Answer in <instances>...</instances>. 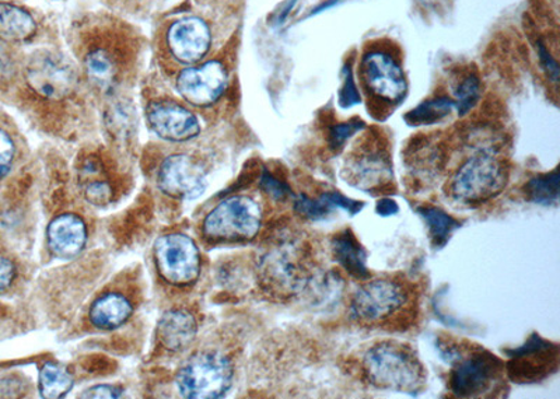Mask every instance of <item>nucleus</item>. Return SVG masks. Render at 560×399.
Returning a JSON list of instances; mask_svg holds the SVG:
<instances>
[{"instance_id":"obj_1","label":"nucleus","mask_w":560,"mask_h":399,"mask_svg":"<svg viewBox=\"0 0 560 399\" xmlns=\"http://www.w3.org/2000/svg\"><path fill=\"white\" fill-rule=\"evenodd\" d=\"M70 47L92 89L114 96L144 57L142 33L109 12H87L70 28Z\"/></svg>"},{"instance_id":"obj_2","label":"nucleus","mask_w":560,"mask_h":399,"mask_svg":"<svg viewBox=\"0 0 560 399\" xmlns=\"http://www.w3.org/2000/svg\"><path fill=\"white\" fill-rule=\"evenodd\" d=\"M199 4L198 11H189L163 23L158 38L159 57L175 65L189 67L198 65L213 55L214 16L213 3Z\"/></svg>"},{"instance_id":"obj_3","label":"nucleus","mask_w":560,"mask_h":399,"mask_svg":"<svg viewBox=\"0 0 560 399\" xmlns=\"http://www.w3.org/2000/svg\"><path fill=\"white\" fill-rule=\"evenodd\" d=\"M313 252L303 241L284 238L258 261V275L264 289L279 297H294L309 291L319 276Z\"/></svg>"},{"instance_id":"obj_4","label":"nucleus","mask_w":560,"mask_h":399,"mask_svg":"<svg viewBox=\"0 0 560 399\" xmlns=\"http://www.w3.org/2000/svg\"><path fill=\"white\" fill-rule=\"evenodd\" d=\"M363 372L368 382L386 391L415 396L425 386L426 374L421 360L407 345L378 342L363 358Z\"/></svg>"},{"instance_id":"obj_5","label":"nucleus","mask_w":560,"mask_h":399,"mask_svg":"<svg viewBox=\"0 0 560 399\" xmlns=\"http://www.w3.org/2000/svg\"><path fill=\"white\" fill-rule=\"evenodd\" d=\"M27 89L38 99L61 103L80 90L83 73L70 55L58 48L34 51L23 67Z\"/></svg>"},{"instance_id":"obj_6","label":"nucleus","mask_w":560,"mask_h":399,"mask_svg":"<svg viewBox=\"0 0 560 399\" xmlns=\"http://www.w3.org/2000/svg\"><path fill=\"white\" fill-rule=\"evenodd\" d=\"M509 184V170L490 153L466 160L448 183V191L462 205L475 207L498 198Z\"/></svg>"},{"instance_id":"obj_7","label":"nucleus","mask_w":560,"mask_h":399,"mask_svg":"<svg viewBox=\"0 0 560 399\" xmlns=\"http://www.w3.org/2000/svg\"><path fill=\"white\" fill-rule=\"evenodd\" d=\"M228 55H231V46L222 48L198 65L179 71L175 87L184 101L198 109H204L216 104L222 99L231 83Z\"/></svg>"},{"instance_id":"obj_8","label":"nucleus","mask_w":560,"mask_h":399,"mask_svg":"<svg viewBox=\"0 0 560 399\" xmlns=\"http://www.w3.org/2000/svg\"><path fill=\"white\" fill-rule=\"evenodd\" d=\"M260 203L246 195L224 199L203 221V235L212 241H248L261 230Z\"/></svg>"},{"instance_id":"obj_9","label":"nucleus","mask_w":560,"mask_h":399,"mask_svg":"<svg viewBox=\"0 0 560 399\" xmlns=\"http://www.w3.org/2000/svg\"><path fill=\"white\" fill-rule=\"evenodd\" d=\"M185 398H221L233 383L231 359L219 352H199L188 359L175 378Z\"/></svg>"},{"instance_id":"obj_10","label":"nucleus","mask_w":560,"mask_h":399,"mask_svg":"<svg viewBox=\"0 0 560 399\" xmlns=\"http://www.w3.org/2000/svg\"><path fill=\"white\" fill-rule=\"evenodd\" d=\"M409 303V291L401 282L379 277L359 287L350 300V317L362 325L389 323Z\"/></svg>"},{"instance_id":"obj_11","label":"nucleus","mask_w":560,"mask_h":399,"mask_svg":"<svg viewBox=\"0 0 560 399\" xmlns=\"http://www.w3.org/2000/svg\"><path fill=\"white\" fill-rule=\"evenodd\" d=\"M505 362L484 348L460 354L450 373V389L459 398L490 397L491 391L503 382Z\"/></svg>"},{"instance_id":"obj_12","label":"nucleus","mask_w":560,"mask_h":399,"mask_svg":"<svg viewBox=\"0 0 560 399\" xmlns=\"http://www.w3.org/2000/svg\"><path fill=\"white\" fill-rule=\"evenodd\" d=\"M509 360L505 363L506 374L511 382L531 384L544 382L559 370V345L531 335L521 347L506 350Z\"/></svg>"},{"instance_id":"obj_13","label":"nucleus","mask_w":560,"mask_h":399,"mask_svg":"<svg viewBox=\"0 0 560 399\" xmlns=\"http://www.w3.org/2000/svg\"><path fill=\"white\" fill-rule=\"evenodd\" d=\"M154 260L159 274L175 286L191 285L201 272V255L191 237L167 235L160 237L154 246Z\"/></svg>"},{"instance_id":"obj_14","label":"nucleus","mask_w":560,"mask_h":399,"mask_svg":"<svg viewBox=\"0 0 560 399\" xmlns=\"http://www.w3.org/2000/svg\"><path fill=\"white\" fill-rule=\"evenodd\" d=\"M362 77L369 91L384 103H401L407 95L406 73L386 52L373 51L363 57Z\"/></svg>"},{"instance_id":"obj_15","label":"nucleus","mask_w":560,"mask_h":399,"mask_svg":"<svg viewBox=\"0 0 560 399\" xmlns=\"http://www.w3.org/2000/svg\"><path fill=\"white\" fill-rule=\"evenodd\" d=\"M150 128L170 142H188L201 133L198 116L174 100H153L146 107Z\"/></svg>"},{"instance_id":"obj_16","label":"nucleus","mask_w":560,"mask_h":399,"mask_svg":"<svg viewBox=\"0 0 560 399\" xmlns=\"http://www.w3.org/2000/svg\"><path fill=\"white\" fill-rule=\"evenodd\" d=\"M159 187L170 197L194 199L207 188V173L191 155L172 154L160 167Z\"/></svg>"},{"instance_id":"obj_17","label":"nucleus","mask_w":560,"mask_h":399,"mask_svg":"<svg viewBox=\"0 0 560 399\" xmlns=\"http://www.w3.org/2000/svg\"><path fill=\"white\" fill-rule=\"evenodd\" d=\"M347 183L363 192H377L391 184L393 164L383 150H364L347 164Z\"/></svg>"},{"instance_id":"obj_18","label":"nucleus","mask_w":560,"mask_h":399,"mask_svg":"<svg viewBox=\"0 0 560 399\" xmlns=\"http://www.w3.org/2000/svg\"><path fill=\"white\" fill-rule=\"evenodd\" d=\"M47 237L53 255L62 260H72L85 250L87 242L85 222L73 213L58 216L48 226Z\"/></svg>"},{"instance_id":"obj_19","label":"nucleus","mask_w":560,"mask_h":399,"mask_svg":"<svg viewBox=\"0 0 560 399\" xmlns=\"http://www.w3.org/2000/svg\"><path fill=\"white\" fill-rule=\"evenodd\" d=\"M364 203L354 201L345 197L339 191H326L320 195L319 198L307 197L306 194H300L295 197L294 209L297 215L310 222L325 221L326 217L333 215L336 209L348 212L349 215H358L362 212Z\"/></svg>"},{"instance_id":"obj_20","label":"nucleus","mask_w":560,"mask_h":399,"mask_svg":"<svg viewBox=\"0 0 560 399\" xmlns=\"http://www.w3.org/2000/svg\"><path fill=\"white\" fill-rule=\"evenodd\" d=\"M40 23L26 9L17 4L0 2V43L18 46L36 40Z\"/></svg>"},{"instance_id":"obj_21","label":"nucleus","mask_w":560,"mask_h":399,"mask_svg":"<svg viewBox=\"0 0 560 399\" xmlns=\"http://www.w3.org/2000/svg\"><path fill=\"white\" fill-rule=\"evenodd\" d=\"M331 250L336 264L344 267L349 276L357 280H369L368 252L352 230L347 228L335 235L331 240Z\"/></svg>"},{"instance_id":"obj_22","label":"nucleus","mask_w":560,"mask_h":399,"mask_svg":"<svg viewBox=\"0 0 560 399\" xmlns=\"http://www.w3.org/2000/svg\"><path fill=\"white\" fill-rule=\"evenodd\" d=\"M197 331L192 314L185 310H170L160 320L158 337L165 349L179 352L192 344Z\"/></svg>"},{"instance_id":"obj_23","label":"nucleus","mask_w":560,"mask_h":399,"mask_svg":"<svg viewBox=\"0 0 560 399\" xmlns=\"http://www.w3.org/2000/svg\"><path fill=\"white\" fill-rule=\"evenodd\" d=\"M133 314V304L125 296L109 294L100 297L90 309V321L100 329H115Z\"/></svg>"},{"instance_id":"obj_24","label":"nucleus","mask_w":560,"mask_h":399,"mask_svg":"<svg viewBox=\"0 0 560 399\" xmlns=\"http://www.w3.org/2000/svg\"><path fill=\"white\" fill-rule=\"evenodd\" d=\"M418 213L425 221L428 237H431L432 246L440 250L450 241L452 233L459 230L461 223L457 219L448 215L440 208L425 205L418 208Z\"/></svg>"},{"instance_id":"obj_25","label":"nucleus","mask_w":560,"mask_h":399,"mask_svg":"<svg viewBox=\"0 0 560 399\" xmlns=\"http://www.w3.org/2000/svg\"><path fill=\"white\" fill-rule=\"evenodd\" d=\"M560 177L558 169L552 173L540 174L524 185L525 197L530 202L543 207L558 205Z\"/></svg>"},{"instance_id":"obj_26","label":"nucleus","mask_w":560,"mask_h":399,"mask_svg":"<svg viewBox=\"0 0 560 399\" xmlns=\"http://www.w3.org/2000/svg\"><path fill=\"white\" fill-rule=\"evenodd\" d=\"M452 110H455V101L447 97H438V99L423 101L416 109L409 111L406 121L411 126L435 125L446 120Z\"/></svg>"},{"instance_id":"obj_27","label":"nucleus","mask_w":560,"mask_h":399,"mask_svg":"<svg viewBox=\"0 0 560 399\" xmlns=\"http://www.w3.org/2000/svg\"><path fill=\"white\" fill-rule=\"evenodd\" d=\"M75 379L66 369L57 363L43 364L40 372V392L43 398L57 399L71 391Z\"/></svg>"},{"instance_id":"obj_28","label":"nucleus","mask_w":560,"mask_h":399,"mask_svg":"<svg viewBox=\"0 0 560 399\" xmlns=\"http://www.w3.org/2000/svg\"><path fill=\"white\" fill-rule=\"evenodd\" d=\"M482 87L478 77L470 75L464 77L455 90V109L457 114L464 116L480 103Z\"/></svg>"},{"instance_id":"obj_29","label":"nucleus","mask_w":560,"mask_h":399,"mask_svg":"<svg viewBox=\"0 0 560 399\" xmlns=\"http://www.w3.org/2000/svg\"><path fill=\"white\" fill-rule=\"evenodd\" d=\"M364 129V123L360 120H352L349 123L331 126L328 133V146L333 152H339L350 138Z\"/></svg>"},{"instance_id":"obj_30","label":"nucleus","mask_w":560,"mask_h":399,"mask_svg":"<svg viewBox=\"0 0 560 399\" xmlns=\"http://www.w3.org/2000/svg\"><path fill=\"white\" fill-rule=\"evenodd\" d=\"M14 158H16V144L11 134L0 128V182L11 173Z\"/></svg>"},{"instance_id":"obj_31","label":"nucleus","mask_w":560,"mask_h":399,"mask_svg":"<svg viewBox=\"0 0 560 399\" xmlns=\"http://www.w3.org/2000/svg\"><path fill=\"white\" fill-rule=\"evenodd\" d=\"M260 187L262 191L270 195V197L275 199V201H286L287 198L294 195L291 194L289 185L282 182V179L276 178L275 175L267 172L266 169L262 172Z\"/></svg>"},{"instance_id":"obj_32","label":"nucleus","mask_w":560,"mask_h":399,"mask_svg":"<svg viewBox=\"0 0 560 399\" xmlns=\"http://www.w3.org/2000/svg\"><path fill=\"white\" fill-rule=\"evenodd\" d=\"M338 103L345 110L352 109V107L360 104L359 90L349 65L344 67V85L339 90Z\"/></svg>"},{"instance_id":"obj_33","label":"nucleus","mask_w":560,"mask_h":399,"mask_svg":"<svg viewBox=\"0 0 560 399\" xmlns=\"http://www.w3.org/2000/svg\"><path fill=\"white\" fill-rule=\"evenodd\" d=\"M18 72L17 61L11 50L4 43H0V82H9L16 77Z\"/></svg>"},{"instance_id":"obj_34","label":"nucleus","mask_w":560,"mask_h":399,"mask_svg":"<svg viewBox=\"0 0 560 399\" xmlns=\"http://www.w3.org/2000/svg\"><path fill=\"white\" fill-rule=\"evenodd\" d=\"M85 197L87 201L95 203V205H105L111 201L112 189L104 182L90 183L85 189Z\"/></svg>"},{"instance_id":"obj_35","label":"nucleus","mask_w":560,"mask_h":399,"mask_svg":"<svg viewBox=\"0 0 560 399\" xmlns=\"http://www.w3.org/2000/svg\"><path fill=\"white\" fill-rule=\"evenodd\" d=\"M16 279V265L7 255L0 254V295L11 289Z\"/></svg>"},{"instance_id":"obj_36","label":"nucleus","mask_w":560,"mask_h":399,"mask_svg":"<svg viewBox=\"0 0 560 399\" xmlns=\"http://www.w3.org/2000/svg\"><path fill=\"white\" fill-rule=\"evenodd\" d=\"M538 55L540 63H543L544 70L547 71L548 77L553 83L559 82V65L558 62L553 60L552 55L548 52L547 48H545L543 42H538Z\"/></svg>"},{"instance_id":"obj_37","label":"nucleus","mask_w":560,"mask_h":399,"mask_svg":"<svg viewBox=\"0 0 560 399\" xmlns=\"http://www.w3.org/2000/svg\"><path fill=\"white\" fill-rule=\"evenodd\" d=\"M123 396V388L116 386H107V384H100V386H95L89 389H86L85 392L82 394V398H120Z\"/></svg>"},{"instance_id":"obj_38","label":"nucleus","mask_w":560,"mask_h":399,"mask_svg":"<svg viewBox=\"0 0 560 399\" xmlns=\"http://www.w3.org/2000/svg\"><path fill=\"white\" fill-rule=\"evenodd\" d=\"M376 212L379 216L388 217L397 215L399 212V207L398 203L394 201V199L383 198L377 202Z\"/></svg>"}]
</instances>
